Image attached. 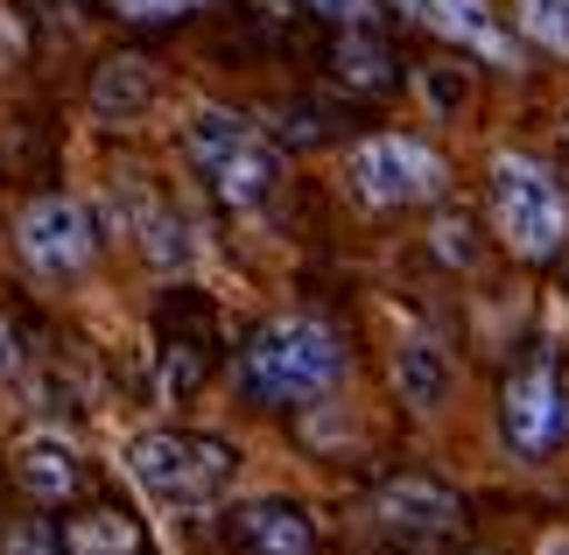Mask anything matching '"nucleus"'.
I'll use <instances>...</instances> for the list:
<instances>
[{"label": "nucleus", "mask_w": 569, "mask_h": 555, "mask_svg": "<svg viewBox=\"0 0 569 555\" xmlns=\"http://www.w3.org/2000/svg\"><path fill=\"white\" fill-rule=\"evenodd\" d=\"M239 380H247L253 402L268 408H302V402H323L338 380H345V338L323 317H268L239 351Z\"/></svg>", "instance_id": "f257e3e1"}, {"label": "nucleus", "mask_w": 569, "mask_h": 555, "mask_svg": "<svg viewBox=\"0 0 569 555\" xmlns=\"http://www.w3.org/2000/svg\"><path fill=\"white\" fill-rule=\"evenodd\" d=\"M183 155L197 162V176L211 184L218 205H232V211H260L281 190L274 141L260 135L253 120L226 113V106H197V113L183 120Z\"/></svg>", "instance_id": "f03ea898"}, {"label": "nucleus", "mask_w": 569, "mask_h": 555, "mask_svg": "<svg viewBox=\"0 0 569 555\" xmlns=\"http://www.w3.org/2000/svg\"><path fill=\"white\" fill-rule=\"evenodd\" d=\"M127 472H134V485L148 499L197 514V506H218L232 493L239 450L218 436H190V429H148V436L127 443Z\"/></svg>", "instance_id": "7ed1b4c3"}, {"label": "nucleus", "mask_w": 569, "mask_h": 555, "mask_svg": "<svg viewBox=\"0 0 569 555\" xmlns=\"http://www.w3.org/2000/svg\"><path fill=\"white\" fill-rule=\"evenodd\" d=\"M486 197H492V226L499 239L520 254V260H556L562 239H569V197L556 184L549 162L535 155H492L486 169Z\"/></svg>", "instance_id": "20e7f679"}, {"label": "nucleus", "mask_w": 569, "mask_h": 555, "mask_svg": "<svg viewBox=\"0 0 569 555\" xmlns=\"http://www.w3.org/2000/svg\"><path fill=\"white\" fill-rule=\"evenodd\" d=\"M345 184H352L359 205L401 211V205L443 197L450 169H443V155H436L429 141H415V135H373V141H359L352 155H345Z\"/></svg>", "instance_id": "39448f33"}, {"label": "nucleus", "mask_w": 569, "mask_h": 555, "mask_svg": "<svg viewBox=\"0 0 569 555\" xmlns=\"http://www.w3.org/2000/svg\"><path fill=\"white\" fill-rule=\"evenodd\" d=\"M14 247L36 275L71 281V275L92 268V254H99V218L84 211L78 197H36V205H21V218H14Z\"/></svg>", "instance_id": "423d86ee"}, {"label": "nucleus", "mask_w": 569, "mask_h": 555, "mask_svg": "<svg viewBox=\"0 0 569 555\" xmlns=\"http://www.w3.org/2000/svg\"><path fill=\"white\" fill-rule=\"evenodd\" d=\"M499 422H507V443L520 457H549L569 436V394H562V373H556L549 351H535V359L507 380V408H499Z\"/></svg>", "instance_id": "0eeeda50"}, {"label": "nucleus", "mask_w": 569, "mask_h": 555, "mask_svg": "<svg viewBox=\"0 0 569 555\" xmlns=\"http://www.w3.org/2000/svg\"><path fill=\"white\" fill-rule=\"evenodd\" d=\"M408 21H422L429 36H443V42H457V50H471V57H486V63H499V71H513V36L499 29V14L486 8V0H393Z\"/></svg>", "instance_id": "6e6552de"}, {"label": "nucleus", "mask_w": 569, "mask_h": 555, "mask_svg": "<svg viewBox=\"0 0 569 555\" xmlns=\"http://www.w3.org/2000/svg\"><path fill=\"white\" fill-rule=\"evenodd\" d=\"M373 514L387 535H408V542H443L465 527V506H457L450 485H436V478H387L380 485V499H373Z\"/></svg>", "instance_id": "1a4fd4ad"}, {"label": "nucleus", "mask_w": 569, "mask_h": 555, "mask_svg": "<svg viewBox=\"0 0 569 555\" xmlns=\"http://www.w3.org/2000/svg\"><path fill=\"white\" fill-rule=\"evenodd\" d=\"M232 542L247 548V555H310L317 548V527L289 499H253V506H239V514H232Z\"/></svg>", "instance_id": "9d476101"}, {"label": "nucleus", "mask_w": 569, "mask_h": 555, "mask_svg": "<svg viewBox=\"0 0 569 555\" xmlns=\"http://www.w3.org/2000/svg\"><path fill=\"white\" fill-rule=\"evenodd\" d=\"M14 478L29 485L36 506H63V499L78 493V450H71V443H57V436H29L14 450Z\"/></svg>", "instance_id": "9b49d317"}, {"label": "nucleus", "mask_w": 569, "mask_h": 555, "mask_svg": "<svg viewBox=\"0 0 569 555\" xmlns=\"http://www.w3.org/2000/svg\"><path fill=\"white\" fill-rule=\"evenodd\" d=\"M148 99H156V63H141V57H113V63L92 78V113H99L106 127L141 120Z\"/></svg>", "instance_id": "f8f14e48"}, {"label": "nucleus", "mask_w": 569, "mask_h": 555, "mask_svg": "<svg viewBox=\"0 0 569 555\" xmlns=\"http://www.w3.org/2000/svg\"><path fill=\"white\" fill-rule=\"evenodd\" d=\"M393 380H401V402L415 415H436L450 394V359L436 338H401V351H393Z\"/></svg>", "instance_id": "ddd939ff"}, {"label": "nucleus", "mask_w": 569, "mask_h": 555, "mask_svg": "<svg viewBox=\"0 0 569 555\" xmlns=\"http://www.w3.org/2000/svg\"><path fill=\"white\" fill-rule=\"evenodd\" d=\"M113 205L127 211V232L141 239V254L156 260V268H183V260H190V239H183V226H177V218H169V211L156 205V197L141 205V190H134V184H120V190H113Z\"/></svg>", "instance_id": "4468645a"}, {"label": "nucleus", "mask_w": 569, "mask_h": 555, "mask_svg": "<svg viewBox=\"0 0 569 555\" xmlns=\"http://www.w3.org/2000/svg\"><path fill=\"white\" fill-rule=\"evenodd\" d=\"M331 71L352 85V92H387V85H393V50H387V42L359 21V29H345V36H338Z\"/></svg>", "instance_id": "2eb2a0df"}, {"label": "nucleus", "mask_w": 569, "mask_h": 555, "mask_svg": "<svg viewBox=\"0 0 569 555\" xmlns=\"http://www.w3.org/2000/svg\"><path fill=\"white\" fill-rule=\"evenodd\" d=\"M63 548L71 555H141V527L113 514V506H99V514H78L63 527Z\"/></svg>", "instance_id": "dca6fc26"}, {"label": "nucleus", "mask_w": 569, "mask_h": 555, "mask_svg": "<svg viewBox=\"0 0 569 555\" xmlns=\"http://www.w3.org/2000/svg\"><path fill=\"white\" fill-rule=\"evenodd\" d=\"M513 14H520V29H528V42L569 57V0H513Z\"/></svg>", "instance_id": "f3484780"}, {"label": "nucleus", "mask_w": 569, "mask_h": 555, "mask_svg": "<svg viewBox=\"0 0 569 555\" xmlns=\"http://www.w3.org/2000/svg\"><path fill=\"white\" fill-rule=\"evenodd\" d=\"M197 8H204V0H113L120 21H183Z\"/></svg>", "instance_id": "a211bd4d"}, {"label": "nucleus", "mask_w": 569, "mask_h": 555, "mask_svg": "<svg viewBox=\"0 0 569 555\" xmlns=\"http://www.w3.org/2000/svg\"><path fill=\"white\" fill-rule=\"evenodd\" d=\"M302 14H317V21H338V29H359L366 14H373V0H296Z\"/></svg>", "instance_id": "6ab92c4d"}, {"label": "nucleus", "mask_w": 569, "mask_h": 555, "mask_svg": "<svg viewBox=\"0 0 569 555\" xmlns=\"http://www.w3.org/2000/svg\"><path fill=\"white\" fill-rule=\"evenodd\" d=\"M0 555H57V542H50V527H14V535H8V548H0Z\"/></svg>", "instance_id": "aec40b11"}, {"label": "nucleus", "mask_w": 569, "mask_h": 555, "mask_svg": "<svg viewBox=\"0 0 569 555\" xmlns=\"http://www.w3.org/2000/svg\"><path fill=\"white\" fill-rule=\"evenodd\" d=\"M21 42H29V36H21V21L0 8V71H14V63H21Z\"/></svg>", "instance_id": "412c9836"}, {"label": "nucleus", "mask_w": 569, "mask_h": 555, "mask_svg": "<svg viewBox=\"0 0 569 555\" xmlns=\"http://www.w3.org/2000/svg\"><path fill=\"white\" fill-rule=\"evenodd\" d=\"M465 226H457V218H450V226H436V254H443V260H471V247H465Z\"/></svg>", "instance_id": "4be33fe9"}, {"label": "nucleus", "mask_w": 569, "mask_h": 555, "mask_svg": "<svg viewBox=\"0 0 569 555\" xmlns=\"http://www.w3.org/2000/svg\"><path fill=\"white\" fill-rule=\"evenodd\" d=\"M21 366V345H14V330L8 324H0V380H8V373Z\"/></svg>", "instance_id": "5701e85b"}, {"label": "nucleus", "mask_w": 569, "mask_h": 555, "mask_svg": "<svg viewBox=\"0 0 569 555\" xmlns=\"http://www.w3.org/2000/svg\"><path fill=\"white\" fill-rule=\"evenodd\" d=\"M549 555H569V542H549Z\"/></svg>", "instance_id": "b1692460"}]
</instances>
